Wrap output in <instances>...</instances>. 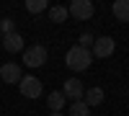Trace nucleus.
Returning <instances> with one entry per match:
<instances>
[{"instance_id":"nucleus-1","label":"nucleus","mask_w":129,"mask_h":116,"mask_svg":"<svg viewBox=\"0 0 129 116\" xmlns=\"http://www.w3.org/2000/svg\"><path fill=\"white\" fill-rule=\"evenodd\" d=\"M90 62H93L90 49H83L80 44L72 47V49H67V54H64V65H67L72 72H83V70H88Z\"/></svg>"},{"instance_id":"nucleus-2","label":"nucleus","mask_w":129,"mask_h":116,"mask_svg":"<svg viewBox=\"0 0 129 116\" xmlns=\"http://www.w3.org/2000/svg\"><path fill=\"white\" fill-rule=\"evenodd\" d=\"M47 57H49L47 47L34 44V47H28V49L23 52V65L31 67V70H36V67H41V65H47Z\"/></svg>"},{"instance_id":"nucleus-3","label":"nucleus","mask_w":129,"mask_h":116,"mask_svg":"<svg viewBox=\"0 0 129 116\" xmlns=\"http://www.w3.org/2000/svg\"><path fill=\"white\" fill-rule=\"evenodd\" d=\"M18 88H21V96H26V98H39L41 96V80L34 78V75H23Z\"/></svg>"},{"instance_id":"nucleus-4","label":"nucleus","mask_w":129,"mask_h":116,"mask_svg":"<svg viewBox=\"0 0 129 116\" xmlns=\"http://www.w3.org/2000/svg\"><path fill=\"white\" fill-rule=\"evenodd\" d=\"M70 16L75 18V21H88L90 16H93V3H90V0H72V3H70Z\"/></svg>"},{"instance_id":"nucleus-5","label":"nucleus","mask_w":129,"mask_h":116,"mask_svg":"<svg viewBox=\"0 0 129 116\" xmlns=\"http://www.w3.org/2000/svg\"><path fill=\"white\" fill-rule=\"evenodd\" d=\"M62 93H64V98L67 101H83L85 96V88H83V83L78 78H70V80H64V85H62Z\"/></svg>"},{"instance_id":"nucleus-6","label":"nucleus","mask_w":129,"mask_h":116,"mask_svg":"<svg viewBox=\"0 0 129 116\" xmlns=\"http://www.w3.org/2000/svg\"><path fill=\"white\" fill-rule=\"evenodd\" d=\"M21 65L16 62H5V65H0V80L3 83H10V85H18L21 83Z\"/></svg>"},{"instance_id":"nucleus-7","label":"nucleus","mask_w":129,"mask_h":116,"mask_svg":"<svg viewBox=\"0 0 129 116\" xmlns=\"http://www.w3.org/2000/svg\"><path fill=\"white\" fill-rule=\"evenodd\" d=\"M114 47H116V44H114L111 36H98V39L93 41V52H90V54H93V57H101V59H103V57H111V54H114Z\"/></svg>"},{"instance_id":"nucleus-8","label":"nucleus","mask_w":129,"mask_h":116,"mask_svg":"<svg viewBox=\"0 0 129 116\" xmlns=\"http://www.w3.org/2000/svg\"><path fill=\"white\" fill-rule=\"evenodd\" d=\"M0 41H3L5 52H10V54H16V52H21V49H23V36H21L18 31H13V34H5Z\"/></svg>"},{"instance_id":"nucleus-9","label":"nucleus","mask_w":129,"mask_h":116,"mask_svg":"<svg viewBox=\"0 0 129 116\" xmlns=\"http://www.w3.org/2000/svg\"><path fill=\"white\" fill-rule=\"evenodd\" d=\"M64 103H67V98H64L62 90H54V93H49V96H47V106H49L52 113H62Z\"/></svg>"},{"instance_id":"nucleus-10","label":"nucleus","mask_w":129,"mask_h":116,"mask_svg":"<svg viewBox=\"0 0 129 116\" xmlns=\"http://www.w3.org/2000/svg\"><path fill=\"white\" fill-rule=\"evenodd\" d=\"M103 88H88V90H85V96H83V101L85 103H88V106L93 108V106H101V103H103Z\"/></svg>"},{"instance_id":"nucleus-11","label":"nucleus","mask_w":129,"mask_h":116,"mask_svg":"<svg viewBox=\"0 0 129 116\" xmlns=\"http://www.w3.org/2000/svg\"><path fill=\"white\" fill-rule=\"evenodd\" d=\"M111 10H114L116 21H124V23H129V0H116Z\"/></svg>"},{"instance_id":"nucleus-12","label":"nucleus","mask_w":129,"mask_h":116,"mask_svg":"<svg viewBox=\"0 0 129 116\" xmlns=\"http://www.w3.org/2000/svg\"><path fill=\"white\" fill-rule=\"evenodd\" d=\"M70 16V10L64 5H49V21H54V23H64Z\"/></svg>"},{"instance_id":"nucleus-13","label":"nucleus","mask_w":129,"mask_h":116,"mask_svg":"<svg viewBox=\"0 0 129 116\" xmlns=\"http://www.w3.org/2000/svg\"><path fill=\"white\" fill-rule=\"evenodd\" d=\"M70 116H90V106L85 101H75L70 103Z\"/></svg>"},{"instance_id":"nucleus-14","label":"nucleus","mask_w":129,"mask_h":116,"mask_svg":"<svg viewBox=\"0 0 129 116\" xmlns=\"http://www.w3.org/2000/svg\"><path fill=\"white\" fill-rule=\"evenodd\" d=\"M26 10L28 13H41V10H49L47 0H26Z\"/></svg>"},{"instance_id":"nucleus-15","label":"nucleus","mask_w":129,"mask_h":116,"mask_svg":"<svg viewBox=\"0 0 129 116\" xmlns=\"http://www.w3.org/2000/svg\"><path fill=\"white\" fill-rule=\"evenodd\" d=\"M13 31H16V21L13 18H3V21H0V34H13Z\"/></svg>"},{"instance_id":"nucleus-16","label":"nucleus","mask_w":129,"mask_h":116,"mask_svg":"<svg viewBox=\"0 0 129 116\" xmlns=\"http://www.w3.org/2000/svg\"><path fill=\"white\" fill-rule=\"evenodd\" d=\"M93 41H95V36H93V34H88V31H85V34L80 36V47H83V49H88V47H93Z\"/></svg>"},{"instance_id":"nucleus-17","label":"nucleus","mask_w":129,"mask_h":116,"mask_svg":"<svg viewBox=\"0 0 129 116\" xmlns=\"http://www.w3.org/2000/svg\"><path fill=\"white\" fill-rule=\"evenodd\" d=\"M49 116H62V113H49Z\"/></svg>"},{"instance_id":"nucleus-18","label":"nucleus","mask_w":129,"mask_h":116,"mask_svg":"<svg viewBox=\"0 0 129 116\" xmlns=\"http://www.w3.org/2000/svg\"><path fill=\"white\" fill-rule=\"evenodd\" d=\"M0 39H3V34H0Z\"/></svg>"}]
</instances>
